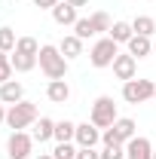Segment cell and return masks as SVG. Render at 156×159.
Segmentation results:
<instances>
[{"instance_id": "1", "label": "cell", "mask_w": 156, "mask_h": 159, "mask_svg": "<svg viewBox=\"0 0 156 159\" xmlns=\"http://www.w3.org/2000/svg\"><path fill=\"white\" fill-rule=\"evenodd\" d=\"M37 61H40V70L49 80H64V74H67V58L61 55L58 46H40Z\"/></svg>"}, {"instance_id": "13", "label": "cell", "mask_w": 156, "mask_h": 159, "mask_svg": "<svg viewBox=\"0 0 156 159\" xmlns=\"http://www.w3.org/2000/svg\"><path fill=\"white\" fill-rule=\"evenodd\" d=\"M58 49H61V55H64L67 61H74V58L83 55V40H80L77 34H67V37L58 43Z\"/></svg>"}, {"instance_id": "27", "label": "cell", "mask_w": 156, "mask_h": 159, "mask_svg": "<svg viewBox=\"0 0 156 159\" xmlns=\"http://www.w3.org/2000/svg\"><path fill=\"white\" fill-rule=\"evenodd\" d=\"M77 159H101V153H95V147H80Z\"/></svg>"}, {"instance_id": "25", "label": "cell", "mask_w": 156, "mask_h": 159, "mask_svg": "<svg viewBox=\"0 0 156 159\" xmlns=\"http://www.w3.org/2000/svg\"><path fill=\"white\" fill-rule=\"evenodd\" d=\"M52 156L55 159H77V150H74L71 144H58V147L52 150Z\"/></svg>"}, {"instance_id": "4", "label": "cell", "mask_w": 156, "mask_h": 159, "mask_svg": "<svg viewBox=\"0 0 156 159\" xmlns=\"http://www.w3.org/2000/svg\"><path fill=\"white\" fill-rule=\"evenodd\" d=\"M156 95V83L153 80H129L122 83V98L129 104H144Z\"/></svg>"}, {"instance_id": "34", "label": "cell", "mask_w": 156, "mask_h": 159, "mask_svg": "<svg viewBox=\"0 0 156 159\" xmlns=\"http://www.w3.org/2000/svg\"><path fill=\"white\" fill-rule=\"evenodd\" d=\"M153 98H156V95H153Z\"/></svg>"}, {"instance_id": "22", "label": "cell", "mask_w": 156, "mask_h": 159, "mask_svg": "<svg viewBox=\"0 0 156 159\" xmlns=\"http://www.w3.org/2000/svg\"><path fill=\"white\" fill-rule=\"evenodd\" d=\"M16 43H19V37H16L12 28H0V49H3V52H12Z\"/></svg>"}, {"instance_id": "5", "label": "cell", "mask_w": 156, "mask_h": 159, "mask_svg": "<svg viewBox=\"0 0 156 159\" xmlns=\"http://www.w3.org/2000/svg\"><path fill=\"white\" fill-rule=\"evenodd\" d=\"M119 55V43L110 37H101L92 46V52H89V61H92V67H110L113 58Z\"/></svg>"}, {"instance_id": "26", "label": "cell", "mask_w": 156, "mask_h": 159, "mask_svg": "<svg viewBox=\"0 0 156 159\" xmlns=\"http://www.w3.org/2000/svg\"><path fill=\"white\" fill-rule=\"evenodd\" d=\"M101 159H126V147H104Z\"/></svg>"}, {"instance_id": "11", "label": "cell", "mask_w": 156, "mask_h": 159, "mask_svg": "<svg viewBox=\"0 0 156 159\" xmlns=\"http://www.w3.org/2000/svg\"><path fill=\"white\" fill-rule=\"evenodd\" d=\"M0 101H3V104H19V101H25V86L16 83V80L3 83V86H0Z\"/></svg>"}, {"instance_id": "3", "label": "cell", "mask_w": 156, "mask_h": 159, "mask_svg": "<svg viewBox=\"0 0 156 159\" xmlns=\"http://www.w3.org/2000/svg\"><path fill=\"white\" fill-rule=\"evenodd\" d=\"M117 119H119V116H117V104H113V98H110V95L95 98L92 113H89V122H92V125H98V129H110Z\"/></svg>"}, {"instance_id": "2", "label": "cell", "mask_w": 156, "mask_h": 159, "mask_svg": "<svg viewBox=\"0 0 156 159\" xmlns=\"http://www.w3.org/2000/svg\"><path fill=\"white\" fill-rule=\"evenodd\" d=\"M34 122H37V104H34V101L9 104V110H6V125H9L12 132H21V129H28V125H34Z\"/></svg>"}, {"instance_id": "33", "label": "cell", "mask_w": 156, "mask_h": 159, "mask_svg": "<svg viewBox=\"0 0 156 159\" xmlns=\"http://www.w3.org/2000/svg\"><path fill=\"white\" fill-rule=\"evenodd\" d=\"M153 159H156V150H153Z\"/></svg>"}, {"instance_id": "10", "label": "cell", "mask_w": 156, "mask_h": 159, "mask_svg": "<svg viewBox=\"0 0 156 159\" xmlns=\"http://www.w3.org/2000/svg\"><path fill=\"white\" fill-rule=\"evenodd\" d=\"M46 98L52 101V104H64V101L71 98V86H67L64 80H49V86H46Z\"/></svg>"}, {"instance_id": "21", "label": "cell", "mask_w": 156, "mask_h": 159, "mask_svg": "<svg viewBox=\"0 0 156 159\" xmlns=\"http://www.w3.org/2000/svg\"><path fill=\"white\" fill-rule=\"evenodd\" d=\"M74 34H77L80 40L98 37V34H95V28H92V19H77V25H74Z\"/></svg>"}, {"instance_id": "20", "label": "cell", "mask_w": 156, "mask_h": 159, "mask_svg": "<svg viewBox=\"0 0 156 159\" xmlns=\"http://www.w3.org/2000/svg\"><path fill=\"white\" fill-rule=\"evenodd\" d=\"M89 19H92V28H95V34H110L113 21H110V16H107V12H92Z\"/></svg>"}, {"instance_id": "15", "label": "cell", "mask_w": 156, "mask_h": 159, "mask_svg": "<svg viewBox=\"0 0 156 159\" xmlns=\"http://www.w3.org/2000/svg\"><path fill=\"white\" fill-rule=\"evenodd\" d=\"M129 46V55H135V58H147L150 52H153V43H150V37H141V34H135V37L126 43Z\"/></svg>"}, {"instance_id": "28", "label": "cell", "mask_w": 156, "mask_h": 159, "mask_svg": "<svg viewBox=\"0 0 156 159\" xmlns=\"http://www.w3.org/2000/svg\"><path fill=\"white\" fill-rule=\"evenodd\" d=\"M58 3H61V0H34V6H40V9H49V12H52Z\"/></svg>"}, {"instance_id": "29", "label": "cell", "mask_w": 156, "mask_h": 159, "mask_svg": "<svg viewBox=\"0 0 156 159\" xmlns=\"http://www.w3.org/2000/svg\"><path fill=\"white\" fill-rule=\"evenodd\" d=\"M67 3H71V6H77V9H80V6H86L89 0H67Z\"/></svg>"}, {"instance_id": "16", "label": "cell", "mask_w": 156, "mask_h": 159, "mask_svg": "<svg viewBox=\"0 0 156 159\" xmlns=\"http://www.w3.org/2000/svg\"><path fill=\"white\" fill-rule=\"evenodd\" d=\"M52 138H55V122L49 116H40L37 122H34V141L43 144V141H52Z\"/></svg>"}, {"instance_id": "6", "label": "cell", "mask_w": 156, "mask_h": 159, "mask_svg": "<svg viewBox=\"0 0 156 159\" xmlns=\"http://www.w3.org/2000/svg\"><path fill=\"white\" fill-rule=\"evenodd\" d=\"M34 150V135L28 132H12L9 141H6V156L9 159H28Z\"/></svg>"}, {"instance_id": "17", "label": "cell", "mask_w": 156, "mask_h": 159, "mask_svg": "<svg viewBox=\"0 0 156 159\" xmlns=\"http://www.w3.org/2000/svg\"><path fill=\"white\" fill-rule=\"evenodd\" d=\"M74 135H77V122H71V119L55 122V141H58V144H71Z\"/></svg>"}, {"instance_id": "14", "label": "cell", "mask_w": 156, "mask_h": 159, "mask_svg": "<svg viewBox=\"0 0 156 159\" xmlns=\"http://www.w3.org/2000/svg\"><path fill=\"white\" fill-rule=\"evenodd\" d=\"M9 61H12V70H19V74H28V70H34L40 64L37 55H28V52H19V49H12Z\"/></svg>"}, {"instance_id": "32", "label": "cell", "mask_w": 156, "mask_h": 159, "mask_svg": "<svg viewBox=\"0 0 156 159\" xmlns=\"http://www.w3.org/2000/svg\"><path fill=\"white\" fill-rule=\"evenodd\" d=\"M153 52H156V43H153Z\"/></svg>"}, {"instance_id": "9", "label": "cell", "mask_w": 156, "mask_h": 159, "mask_svg": "<svg viewBox=\"0 0 156 159\" xmlns=\"http://www.w3.org/2000/svg\"><path fill=\"white\" fill-rule=\"evenodd\" d=\"M74 141H77L80 147H95L98 141H101V129H98V125H92V122H80Z\"/></svg>"}, {"instance_id": "7", "label": "cell", "mask_w": 156, "mask_h": 159, "mask_svg": "<svg viewBox=\"0 0 156 159\" xmlns=\"http://www.w3.org/2000/svg\"><path fill=\"white\" fill-rule=\"evenodd\" d=\"M113 74H117V80H122V83H129V80H135V70H138V58L135 55H129V52H119L117 58H113Z\"/></svg>"}, {"instance_id": "30", "label": "cell", "mask_w": 156, "mask_h": 159, "mask_svg": "<svg viewBox=\"0 0 156 159\" xmlns=\"http://www.w3.org/2000/svg\"><path fill=\"white\" fill-rule=\"evenodd\" d=\"M0 122H6V107H3V101H0Z\"/></svg>"}, {"instance_id": "19", "label": "cell", "mask_w": 156, "mask_h": 159, "mask_svg": "<svg viewBox=\"0 0 156 159\" xmlns=\"http://www.w3.org/2000/svg\"><path fill=\"white\" fill-rule=\"evenodd\" d=\"M132 31L141 34V37H153V34H156V19H150V16H138V19L132 21Z\"/></svg>"}, {"instance_id": "31", "label": "cell", "mask_w": 156, "mask_h": 159, "mask_svg": "<svg viewBox=\"0 0 156 159\" xmlns=\"http://www.w3.org/2000/svg\"><path fill=\"white\" fill-rule=\"evenodd\" d=\"M37 159H55V156H52V153H40Z\"/></svg>"}, {"instance_id": "8", "label": "cell", "mask_w": 156, "mask_h": 159, "mask_svg": "<svg viewBox=\"0 0 156 159\" xmlns=\"http://www.w3.org/2000/svg\"><path fill=\"white\" fill-rule=\"evenodd\" d=\"M126 159H153V144L147 138H132L126 144Z\"/></svg>"}, {"instance_id": "18", "label": "cell", "mask_w": 156, "mask_h": 159, "mask_svg": "<svg viewBox=\"0 0 156 159\" xmlns=\"http://www.w3.org/2000/svg\"><path fill=\"white\" fill-rule=\"evenodd\" d=\"M110 40H117V43H129V40L135 37V31H132V25L129 21H113V28H110Z\"/></svg>"}, {"instance_id": "12", "label": "cell", "mask_w": 156, "mask_h": 159, "mask_svg": "<svg viewBox=\"0 0 156 159\" xmlns=\"http://www.w3.org/2000/svg\"><path fill=\"white\" fill-rule=\"evenodd\" d=\"M52 19H55V25L64 28V25H77L80 16H77V6H71V3L64 0V3H58V6L52 9Z\"/></svg>"}, {"instance_id": "24", "label": "cell", "mask_w": 156, "mask_h": 159, "mask_svg": "<svg viewBox=\"0 0 156 159\" xmlns=\"http://www.w3.org/2000/svg\"><path fill=\"white\" fill-rule=\"evenodd\" d=\"M16 49H19V52H28V55H37V52H40V43L34 37H19Z\"/></svg>"}, {"instance_id": "23", "label": "cell", "mask_w": 156, "mask_h": 159, "mask_svg": "<svg viewBox=\"0 0 156 159\" xmlns=\"http://www.w3.org/2000/svg\"><path fill=\"white\" fill-rule=\"evenodd\" d=\"M12 80V61H9V55L0 49V86L3 83H9Z\"/></svg>"}]
</instances>
